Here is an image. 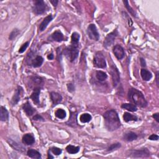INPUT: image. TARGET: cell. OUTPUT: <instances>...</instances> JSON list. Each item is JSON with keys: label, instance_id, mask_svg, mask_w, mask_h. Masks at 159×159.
<instances>
[{"label": "cell", "instance_id": "1", "mask_svg": "<svg viewBox=\"0 0 159 159\" xmlns=\"http://www.w3.org/2000/svg\"><path fill=\"white\" fill-rule=\"evenodd\" d=\"M105 127L108 131H113L121 126V121L117 112L113 109L109 110L103 115Z\"/></svg>", "mask_w": 159, "mask_h": 159}, {"label": "cell", "instance_id": "2", "mask_svg": "<svg viewBox=\"0 0 159 159\" xmlns=\"http://www.w3.org/2000/svg\"><path fill=\"white\" fill-rule=\"evenodd\" d=\"M128 97L130 101L141 108H145L147 106V101L142 93L137 89L131 88L128 92Z\"/></svg>", "mask_w": 159, "mask_h": 159}, {"label": "cell", "instance_id": "3", "mask_svg": "<svg viewBox=\"0 0 159 159\" xmlns=\"http://www.w3.org/2000/svg\"><path fill=\"white\" fill-rule=\"evenodd\" d=\"M64 55L70 61L73 62L77 59L78 56L79 51L78 49V45H71L68 46L64 50Z\"/></svg>", "mask_w": 159, "mask_h": 159}, {"label": "cell", "instance_id": "4", "mask_svg": "<svg viewBox=\"0 0 159 159\" xmlns=\"http://www.w3.org/2000/svg\"><path fill=\"white\" fill-rule=\"evenodd\" d=\"M94 66L99 68H104L106 67V62L104 58V56L101 52H98L96 54L94 60H93Z\"/></svg>", "mask_w": 159, "mask_h": 159}, {"label": "cell", "instance_id": "5", "mask_svg": "<svg viewBox=\"0 0 159 159\" xmlns=\"http://www.w3.org/2000/svg\"><path fill=\"white\" fill-rule=\"evenodd\" d=\"M47 6L42 0H37L35 1L34 6L33 7V11L36 14H41L45 12Z\"/></svg>", "mask_w": 159, "mask_h": 159}, {"label": "cell", "instance_id": "6", "mask_svg": "<svg viewBox=\"0 0 159 159\" xmlns=\"http://www.w3.org/2000/svg\"><path fill=\"white\" fill-rule=\"evenodd\" d=\"M87 34L88 37L94 41H98L99 38V34L98 30L94 24H91L88 26L87 29Z\"/></svg>", "mask_w": 159, "mask_h": 159}, {"label": "cell", "instance_id": "7", "mask_svg": "<svg viewBox=\"0 0 159 159\" xmlns=\"http://www.w3.org/2000/svg\"><path fill=\"white\" fill-rule=\"evenodd\" d=\"M110 73L112 79V83H113V86L114 87L119 84L120 81V75L117 67H116L115 65H112L111 66V70Z\"/></svg>", "mask_w": 159, "mask_h": 159}, {"label": "cell", "instance_id": "8", "mask_svg": "<svg viewBox=\"0 0 159 159\" xmlns=\"http://www.w3.org/2000/svg\"><path fill=\"white\" fill-rule=\"evenodd\" d=\"M129 155L132 157H147L150 155V152L147 148H142L140 150L131 151Z\"/></svg>", "mask_w": 159, "mask_h": 159}, {"label": "cell", "instance_id": "9", "mask_svg": "<svg viewBox=\"0 0 159 159\" xmlns=\"http://www.w3.org/2000/svg\"><path fill=\"white\" fill-rule=\"evenodd\" d=\"M116 36V31L111 32L107 35L103 43V46L105 48H108L111 46L114 42Z\"/></svg>", "mask_w": 159, "mask_h": 159}, {"label": "cell", "instance_id": "10", "mask_svg": "<svg viewBox=\"0 0 159 159\" xmlns=\"http://www.w3.org/2000/svg\"><path fill=\"white\" fill-rule=\"evenodd\" d=\"M112 52H113L116 57L119 60H121L124 57L125 53L124 49L120 45H116L112 49Z\"/></svg>", "mask_w": 159, "mask_h": 159}, {"label": "cell", "instance_id": "11", "mask_svg": "<svg viewBox=\"0 0 159 159\" xmlns=\"http://www.w3.org/2000/svg\"><path fill=\"white\" fill-rule=\"evenodd\" d=\"M23 92V89L21 87H18L17 89H16L15 94L14 95V97L12 98V103L13 105L16 104L20 100V98H21L22 96V93Z\"/></svg>", "mask_w": 159, "mask_h": 159}, {"label": "cell", "instance_id": "12", "mask_svg": "<svg viewBox=\"0 0 159 159\" xmlns=\"http://www.w3.org/2000/svg\"><path fill=\"white\" fill-rule=\"evenodd\" d=\"M51 98L53 102V104L54 106L57 105L62 101V97L61 95H60L58 93L56 92L51 93Z\"/></svg>", "mask_w": 159, "mask_h": 159}, {"label": "cell", "instance_id": "13", "mask_svg": "<svg viewBox=\"0 0 159 159\" xmlns=\"http://www.w3.org/2000/svg\"><path fill=\"white\" fill-rule=\"evenodd\" d=\"M53 18L52 15H49L47 17H45L42 22L41 23V24L39 26V30L41 31H44V30L47 28V26L49 24V22H51Z\"/></svg>", "mask_w": 159, "mask_h": 159}, {"label": "cell", "instance_id": "14", "mask_svg": "<svg viewBox=\"0 0 159 159\" xmlns=\"http://www.w3.org/2000/svg\"><path fill=\"white\" fill-rule=\"evenodd\" d=\"M23 144L26 145H32L35 142V139L31 134H26L22 137Z\"/></svg>", "mask_w": 159, "mask_h": 159}, {"label": "cell", "instance_id": "15", "mask_svg": "<svg viewBox=\"0 0 159 159\" xmlns=\"http://www.w3.org/2000/svg\"><path fill=\"white\" fill-rule=\"evenodd\" d=\"M41 92V88H35L34 89V91L32 93L31 96V98L33 102L36 104H39V95Z\"/></svg>", "mask_w": 159, "mask_h": 159}, {"label": "cell", "instance_id": "16", "mask_svg": "<svg viewBox=\"0 0 159 159\" xmlns=\"http://www.w3.org/2000/svg\"><path fill=\"white\" fill-rule=\"evenodd\" d=\"M22 108L24 109V111H25L26 113L27 114L28 116H31L34 114V113L35 111V109L33 108V107L29 102H27L26 103H25L24 105H23Z\"/></svg>", "mask_w": 159, "mask_h": 159}, {"label": "cell", "instance_id": "17", "mask_svg": "<svg viewBox=\"0 0 159 159\" xmlns=\"http://www.w3.org/2000/svg\"><path fill=\"white\" fill-rule=\"evenodd\" d=\"M137 138V135L136 134H135L133 132H127L126 133H125L124 135L123 139L124 140L128 141V142H131L134 140H136Z\"/></svg>", "mask_w": 159, "mask_h": 159}, {"label": "cell", "instance_id": "18", "mask_svg": "<svg viewBox=\"0 0 159 159\" xmlns=\"http://www.w3.org/2000/svg\"><path fill=\"white\" fill-rule=\"evenodd\" d=\"M9 119V112L5 107L1 106L0 109V119L1 121H7Z\"/></svg>", "mask_w": 159, "mask_h": 159}, {"label": "cell", "instance_id": "19", "mask_svg": "<svg viewBox=\"0 0 159 159\" xmlns=\"http://www.w3.org/2000/svg\"><path fill=\"white\" fill-rule=\"evenodd\" d=\"M43 62H44V58L41 56L37 55L32 60V65L35 68H37L41 67L43 64Z\"/></svg>", "mask_w": 159, "mask_h": 159}, {"label": "cell", "instance_id": "20", "mask_svg": "<svg viewBox=\"0 0 159 159\" xmlns=\"http://www.w3.org/2000/svg\"><path fill=\"white\" fill-rule=\"evenodd\" d=\"M141 75L142 79H143L144 81L150 80V79L152 77V75L151 73L148 71L147 70L144 68H142L141 70Z\"/></svg>", "mask_w": 159, "mask_h": 159}, {"label": "cell", "instance_id": "21", "mask_svg": "<svg viewBox=\"0 0 159 159\" xmlns=\"http://www.w3.org/2000/svg\"><path fill=\"white\" fill-rule=\"evenodd\" d=\"M52 37L53 39L54 40V41H57L58 42H60L64 41V35H63L62 33L60 31H55L52 34Z\"/></svg>", "mask_w": 159, "mask_h": 159}, {"label": "cell", "instance_id": "22", "mask_svg": "<svg viewBox=\"0 0 159 159\" xmlns=\"http://www.w3.org/2000/svg\"><path fill=\"white\" fill-rule=\"evenodd\" d=\"M28 155L31 158H41V155L39 152L37 150H34V149H30L28 151L27 153Z\"/></svg>", "mask_w": 159, "mask_h": 159}, {"label": "cell", "instance_id": "23", "mask_svg": "<svg viewBox=\"0 0 159 159\" xmlns=\"http://www.w3.org/2000/svg\"><path fill=\"white\" fill-rule=\"evenodd\" d=\"M121 108H123L124 109H126L127 111H129L131 112H135L137 110V108L136 107V106L129 104V103H124L122 104L121 105Z\"/></svg>", "mask_w": 159, "mask_h": 159}, {"label": "cell", "instance_id": "24", "mask_svg": "<svg viewBox=\"0 0 159 159\" xmlns=\"http://www.w3.org/2000/svg\"><path fill=\"white\" fill-rule=\"evenodd\" d=\"M123 119H124V121H125V122H129L131 121H137V118L135 116L132 115L129 113V112H125L124 113Z\"/></svg>", "mask_w": 159, "mask_h": 159}, {"label": "cell", "instance_id": "25", "mask_svg": "<svg viewBox=\"0 0 159 159\" xmlns=\"http://www.w3.org/2000/svg\"><path fill=\"white\" fill-rule=\"evenodd\" d=\"M96 77L100 81H103L108 78V75L105 72L102 71H97V74H96Z\"/></svg>", "mask_w": 159, "mask_h": 159}, {"label": "cell", "instance_id": "26", "mask_svg": "<svg viewBox=\"0 0 159 159\" xmlns=\"http://www.w3.org/2000/svg\"><path fill=\"white\" fill-rule=\"evenodd\" d=\"M66 150H67V151L68 152L69 154H77L78 152L80 151V147L70 145H68L67 148H66Z\"/></svg>", "mask_w": 159, "mask_h": 159}, {"label": "cell", "instance_id": "27", "mask_svg": "<svg viewBox=\"0 0 159 159\" xmlns=\"http://www.w3.org/2000/svg\"><path fill=\"white\" fill-rule=\"evenodd\" d=\"M92 117L88 113H84L80 116V120L83 123H85V122H88L91 120Z\"/></svg>", "mask_w": 159, "mask_h": 159}, {"label": "cell", "instance_id": "28", "mask_svg": "<svg viewBox=\"0 0 159 159\" xmlns=\"http://www.w3.org/2000/svg\"><path fill=\"white\" fill-rule=\"evenodd\" d=\"M80 34L77 32H74L72 35V45H78L79 40H80Z\"/></svg>", "mask_w": 159, "mask_h": 159}, {"label": "cell", "instance_id": "29", "mask_svg": "<svg viewBox=\"0 0 159 159\" xmlns=\"http://www.w3.org/2000/svg\"><path fill=\"white\" fill-rule=\"evenodd\" d=\"M55 116L58 119H64L66 117V112L62 109H58L55 112Z\"/></svg>", "mask_w": 159, "mask_h": 159}, {"label": "cell", "instance_id": "30", "mask_svg": "<svg viewBox=\"0 0 159 159\" xmlns=\"http://www.w3.org/2000/svg\"><path fill=\"white\" fill-rule=\"evenodd\" d=\"M124 3V4L125 5V8H127V9L128 10V11L129 12V13L132 15V16H133L134 17H136V14H135V12H134V11L133 10V9H132L130 6H129V2L127 1H123Z\"/></svg>", "mask_w": 159, "mask_h": 159}, {"label": "cell", "instance_id": "31", "mask_svg": "<svg viewBox=\"0 0 159 159\" xmlns=\"http://www.w3.org/2000/svg\"><path fill=\"white\" fill-rule=\"evenodd\" d=\"M8 142H9V144L10 145H11V146L13 148H14L15 149H16V150H19V151H21V150H24V148H23L22 147H21L19 144L16 143V142H14V141H8Z\"/></svg>", "mask_w": 159, "mask_h": 159}, {"label": "cell", "instance_id": "32", "mask_svg": "<svg viewBox=\"0 0 159 159\" xmlns=\"http://www.w3.org/2000/svg\"><path fill=\"white\" fill-rule=\"evenodd\" d=\"M121 145L120 143H115V144L111 145L108 148L107 150L109 152H111V151L114 150H117L118 148L121 147Z\"/></svg>", "mask_w": 159, "mask_h": 159}, {"label": "cell", "instance_id": "33", "mask_svg": "<svg viewBox=\"0 0 159 159\" xmlns=\"http://www.w3.org/2000/svg\"><path fill=\"white\" fill-rule=\"evenodd\" d=\"M19 32H20V31L17 29H15L13 30V31L11 32V34H10L9 39L11 40V41H12V40L15 39L16 37H17L18 35L19 34Z\"/></svg>", "mask_w": 159, "mask_h": 159}, {"label": "cell", "instance_id": "34", "mask_svg": "<svg viewBox=\"0 0 159 159\" xmlns=\"http://www.w3.org/2000/svg\"><path fill=\"white\" fill-rule=\"evenodd\" d=\"M51 150L52 152V153L55 154V155H60L62 154V149L59 148L58 147H52V149H51Z\"/></svg>", "mask_w": 159, "mask_h": 159}, {"label": "cell", "instance_id": "35", "mask_svg": "<svg viewBox=\"0 0 159 159\" xmlns=\"http://www.w3.org/2000/svg\"><path fill=\"white\" fill-rule=\"evenodd\" d=\"M29 44V42H27L21 46V47L20 48L19 50V52L20 53V54H22V53H23L26 51V49H27V47H28Z\"/></svg>", "mask_w": 159, "mask_h": 159}, {"label": "cell", "instance_id": "36", "mask_svg": "<svg viewBox=\"0 0 159 159\" xmlns=\"http://www.w3.org/2000/svg\"><path fill=\"white\" fill-rule=\"evenodd\" d=\"M67 88L68 91L70 92H73L75 91V87L72 83H68L67 85Z\"/></svg>", "mask_w": 159, "mask_h": 159}, {"label": "cell", "instance_id": "37", "mask_svg": "<svg viewBox=\"0 0 159 159\" xmlns=\"http://www.w3.org/2000/svg\"><path fill=\"white\" fill-rule=\"evenodd\" d=\"M158 136L156 134H152L150 137H148V139L150 141H158Z\"/></svg>", "mask_w": 159, "mask_h": 159}, {"label": "cell", "instance_id": "38", "mask_svg": "<svg viewBox=\"0 0 159 159\" xmlns=\"http://www.w3.org/2000/svg\"><path fill=\"white\" fill-rule=\"evenodd\" d=\"M152 117L154 118V119H155L157 122H159V114L158 113H155L152 115Z\"/></svg>", "mask_w": 159, "mask_h": 159}, {"label": "cell", "instance_id": "39", "mask_svg": "<svg viewBox=\"0 0 159 159\" xmlns=\"http://www.w3.org/2000/svg\"><path fill=\"white\" fill-rule=\"evenodd\" d=\"M141 64L142 67H145V66H146V64H145V62L144 58H141Z\"/></svg>", "mask_w": 159, "mask_h": 159}, {"label": "cell", "instance_id": "40", "mask_svg": "<svg viewBox=\"0 0 159 159\" xmlns=\"http://www.w3.org/2000/svg\"><path fill=\"white\" fill-rule=\"evenodd\" d=\"M51 3L54 6H57L58 1H57V0H52V1H51Z\"/></svg>", "mask_w": 159, "mask_h": 159}, {"label": "cell", "instance_id": "41", "mask_svg": "<svg viewBox=\"0 0 159 159\" xmlns=\"http://www.w3.org/2000/svg\"><path fill=\"white\" fill-rule=\"evenodd\" d=\"M40 119H43V118L41 116H39L38 114L35 116L33 118V119H34V120H40Z\"/></svg>", "mask_w": 159, "mask_h": 159}, {"label": "cell", "instance_id": "42", "mask_svg": "<svg viewBox=\"0 0 159 159\" xmlns=\"http://www.w3.org/2000/svg\"><path fill=\"white\" fill-rule=\"evenodd\" d=\"M47 58H48L49 60H53V59H54V55H53L52 54H49L47 56Z\"/></svg>", "mask_w": 159, "mask_h": 159}, {"label": "cell", "instance_id": "43", "mask_svg": "<svg viewBox=\"0 0 159 159\" xmlns=\"http://www.w3.org/2000/svg\"><path fill=\"white\" fill-rule=\"evenodd\" d=\"M158 72H157V74H156V81H157V86H158Z\"/></svg>", "mask_w": 159, "mask_h": 159}]
</instances>
